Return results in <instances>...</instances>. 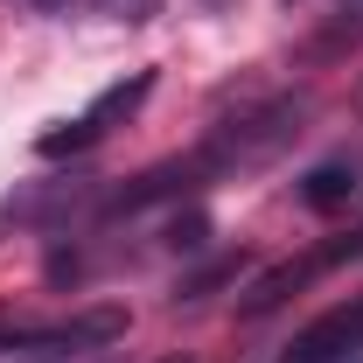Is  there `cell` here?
I'll return each instance as SVG.
<instances>
[{"instance_id":"5b68a950","label":"cell","mask_w":363,"mask_h":363,"mask_svg":"<svg viewBox=\"0 0 363 363\" xmlns=\"http://www.w3.org/2000/svg\"><path fill=\"white\" fill-rule=\"evenodd\" d=\"M196 182H203V161H196V154H189V161H161V168L133 175L126 189H112V196H105V217H133V210H147V203H168V196L196 189Z\"/></svg>"},{"instance_id":"7a4b0ae2","label":"cell","mask_w":363,"mask_h":363,"mask_svg":"<svg viewBox=\"0 0 363 363\" xmlns=\"http://www.w3.org/2000/svg\"><path fill=\"white\" fill-rule=\"evenodd\" d=\"M126 335V308H84L70 321H49V328H7L0 350H35V357H77V350H105Z\"/></svg>"},{"instance_id":"277c9868","label":"cell","mask_w":363,"mask_h":363,"mask_svg":"<svg viewBox=\"0 0 363 363\" xmlns=\"http://www.w3.org/2000/svg\"><path fill=\"white\" fill-rule=\"evenodd\" d=\"M357 350H363V294L342 301V308H328L321 321H308L294 335L286 363H342V357H357Z\"/></svg>"},{"instance_id":"3957f363","label":"cell","mask_w":363,"mask_h":363,"mask_svg":"<svg viewBox=\"0 0 363 363\" xmlns=\"http://www.w3.org/2000/svg\"><path fill=\"white\" fill-rule=\"evenodd\" d=\"M147 91H154V70H133L126 84H105L98 98H91V112H77V119H63L56 133H43V154H49V161H63V154H84L91 140L105 133V126H112L119 112H133Z\"/></svg>"},{"instance_id":"52a82bcc","label":"cell","mask_w":363,"mask_h":363,"mask_svg":"<svg viewBox=\"0 0 363 363\" xmlns=\"http://www.w3.org/2000/svg\"><path fill=\"white\" fill-rule=\"evenodd\" d=\"M308 272H315V259H308V266H279V272H266V279L245 294V315H272V308H279V301H286V294H294Z\"/></svg>"},{"instance_id":"6da1fadb","label":"cell","mask_w":363,"mask_h":363,"mask_svg":"<svg viewBox=\"0 0 363 363\" xmlns=\"http://www.w3.org/2000/svg\"><path fill=\"white\" fill-rule=\"evenodd\" d=\"M301 119H308L301 98H272L259 112H238L224 126H210V140L196 147V161H203V175H252V168L279 161L301 140Z\"/></svg>"},{"instance_id":"9c48e42d","label":"cell","mask_w":363,"mask_h":363,"mask_svg":"<svg viewBox=\"0 0 363 363\" xmlns=\"http://www.w3.org/2000/svg\"><path fill=\"white\" fill-rule=\"evenodd\" d=\"M203 238H210V224H203V217H175V230H168V245H182V252H196Z\"/></svg>"},{"instance_id":"ba28073f","label":"cell","mask_w":363,"mask_h":363,"mask_svg":"<svg viewBox=\"0 0 363 363\" xmlns=\"http://www.w3.org/2000/svg\"><path fill=\"white\" fill-rule=\"evenodd\" d=\"M238 266H245V259H217V266L189 272V279H182V286H175V301H203V294H217L224 279H238Z\"/></svg>"},{"instance_id":"30bf717a","label":"cell","mask_w":363,"mask_h":363,"mask_svg":"<svg viewBox=\"0 0 363 363\" xmlns=\"http://www.w3.org/2000/svg\"><path fill=\"white\" fill-rule=\"evenodd\" d=\"M35 7H49V14H56V7H70V0H35Z\"/></svg>"},{"instance_id":"8992f818","label":"cell","mask_w":363,"mask_h":363,"mask_svg":"<svg viewBox=\"0 0 363 363\" xmlns=\"http://www.w3.org/2000/svg\"><path fill=\"white\" fill-rule=\"evenodd\" d=\"M350 196H357V168H350V161H321V168H308V182H301V203L321 210V217L342 210Z\"/></svg>"}]
</instances>
